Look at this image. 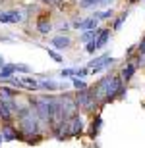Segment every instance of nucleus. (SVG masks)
<instances>
[{
	"label": "nucleus",
	"instance_id": "393cba45",
	"mask_svg": "<svg viewBox=\"0 0 145 148\" xmlns=\"http://www.w3.org/2000/svg\"><path fill=\"white\" fill-rule=\"evenodd\" d=\"M112 16V10H106V12H101V14H97V17H101V19H105V17H110Z\"/></svg>",
	"mask_w": 145,
	"mask_h": 148
},
{
	"label": "nucleus",
	"instance_id": "1a4fd4ad",
	"mask_svg": "<svg viewBox=\"0 0 145 148\" xmlns=\"http://www.w3.org/2000/svg\"><path fill=\"white\" fill-rule=\"evenodd\" d=\"M22 137L23 135H19L14 127H4V129H2V138H4V140H14V138H22Z\"/></svg>",
	"mask_w": 145,
	"mask_h": 148
},
{
	"label": "nucleus",
	"instance_id": "b1692460",
	"mask_svg": "<svg viewBox=\"0 0 145 148\" xmlns=\"http://www.w3.org/2000/svg\"><path fill=\"white\" fill-rule=\"evenodd\" d=\"M124 19H126V14H122V16L116 19V23H114V29H120V27H122V21H124Z\"/></svg>",
	"mask_w": 145,
	"mask_h": 148
},
{
	"label": "nucleus",
	"instance_id": "6ab92c4d",
	"mask_svg": "<svg viewBox=\"0 0 145 148\" xmlns=\"http://www.w3.org/2000/svg\"><path fill=\"white\" fill-rule=\"evenodd\" d=\"M99 127H101V117L97 115V119L93 121V125H91V137H97V133H99Z\"/></svg>",
	"mask_w": 145,
	"mask_h": 148
},
{
	"label": "nucleus",
	"instance_id": "f3484780",
	"mask_svg": "<svg viewBox=\"0 0 145 148\" xmlns=\"http://www.w3.org/2000/svg\"><path fill=\"white\" fill-rule=\"evenodd\" d=\"M39 85H41V88H46V90H56L58 88L56 81H41Z\"/></svg>",
	"mask_w": 145,
	"mask_h": 148
},
{
	"label": "nucleus",
	"instance_id": "20e7f679",
	"mask_svg": "<svg viewBox=\"0 0 145 148\" xmlns=\"http://www.w3.org/2000/svg\"><path fill=\"white\" fill-rule=\"evenodd\" d=\"M78 106L85 108V110H93V106H95V92H91V90H81L78 96Z\"/></svg>",
	"mask_w": 145,
	"mask_h": 148
},
{
	"label": "nucleus",
	"instance_id": "2eb2a0df",
	"mask_svg": "<svg viewBox=\"0 0 145 148\" xmlns=\"http://www.w3.org/2000/svg\"><path fill=\"white\" fill-rule=\"evenodd\" d=\"M97 35H99V31H95V29H93V31H85L83 33V37H81V42H93V40H95V37Z\"/></svg>",
	"mask_w": 145,
	"mask_h": 148
},
{
	"label": "nucleus",
	"instance_id": "f8f14e48",
	"mask_svg": "<svg viewBox=\"0 0 145 148\" xmlns=\"http://www.w3.org/2000/svg\"><path fill=\"white\" fill-rule=\"evenodd\" d=\"M14 71H16V64H6V66L0 69V79H8Z\"/></svg>",
	"mask_w": 145,
	"mask_h": 148
},
{
	"label": "nucleus",
	"instance_id": "aec40b11",
	"mask_svg": "<svg viewBox=\"0 0 145 148\" xmlns=\"http://www.w3.org/2000/svg\"><path fill=\"white\" fill-rule=\"evenodd\" d=\"M23 83H25L23 87H27V88H39V87H41V85L35 81V79H23Z\"/></svg>",
	"mask_w": 145,
	"mask_h": 148
},
{
	"label": "nucleus",
	"instance_id": "a878e982",
	"mask_svg": "<svg viewBox=\"0 0 145 148\" xmlns=\"http://www.w3.org/2000/svg\"><path fill=\"white\" fill-rule=\"evenodd\" d=\"M45 2H49V4H62V0H45Z\"/></svg>",
	"mask_w": 145,
	"mask_h": 148
},
{
	"label": "nucleus",
	"instance_id": "6e6552de",
	"mask_svg": "<svg viewBox=\"0 0 145 148\" xmlns=\"http://www.w3.org/2000/svg\"><path fill=\"white\" fill-rule=\"evenodd\" d=\"M97 25V19L95 17H89V19H81V21H76L74 27L76 29H87V31H93Z\"/></svg>",
	"mask_w": 145,
	"mask_h": 148
},
{
	"label": "nucleus",
	"instance_id": "a211bd4d",
	"mask_svg": "<svg viewBox=\"0 0 145 148\" xmlns=\"http://www.w3.org/2000/svg\"><path fill=\"white\" fill-rule=\"evenodd\" d=\"M74 87L78 88V90H87V85H85V81L83 79H79V77H74Z\"/></svg>",
	"mask_w": 145,
	"mask_h": 148
},
{
	"label": "nucleus",
	"instance_id": "9d476101",
	"mask_svg": "<svg viewBox=\"0 0 145 148\" xmlns=\"http://www.w3.org/2000/svg\"><path fill=\"white\" fill-rule=\"evenodd\" d=\"M52 44L56 48H68L70 46V38L64 37V35H58V37H52Z\"/></svg>",
	"mask_w": 145,
	"mask_h": 148
},
{
	"label": "nucleus",
	"instance_id": "ddd939ff",
	"mask_svg": "<svg viewBox=\"0 0 145 148\" xmlns=\"http://www.w3.org/2000/svg\"><path fill=\"white\" fill-rule=\"evenodd\" d=\"M134 73H135V64H128V66H124V69H122V79L130 81Z\"/></svg>",
	"mask_w": 145,
	"mask_h": 148
},
{
	"label": "nucleus",
	"instance_id": "412c9836",
	"mask_svg": "<svg viewBox=\"0 0 145 148\" xmlns=\"http://www.w3.org/2000/svg\"><path fill=\"white\" fill-rule=\"evenodd\" d=\"M10 108L8 106H0V117H4V119H10Z\"/></svg>",
	"mask_w": 145,
	"mask_h": 148
},
{
	"label": "nucleus",
	"instance_id": "9b49d317",
	"mask_svg": "<svg viewBox=\"0 0 145 148\" xmlns=\"http://www.w3.org/2000/svg\"><path fill=\"white\" fill-rule=\"evenodd\" d=\"M108 35H110V31L108 29H103V31H99V37H97V48H101V46H105L106 40H108Z\"/></svg>",
	"mask_w": 145,
	"mask_h": 148
},
{
	"label": "nucleus",
	"instance_id": "0eeeda50",
	"mask_svg": "<svg viewBox=\"0 0 145 148\" xmlns=\"http://www.w3.org/2000/svg\"><path fill=\"white\" fill-rule=\"evenodd\" d=\"M22 21V14L16 10L12 12H0V23H17Z\"/></svg>",
	"mask_w": 145,
	"mask_h": 148
},
{
	"label": "nucleus",
	"instance_id": "4be33fe9",
	"mask_svg": "<svg viewBox=\"0 0 145 148\" xmlns=\"http://www.w3.org/2000/svg\"><path fill=\"white\" fill-rule=\"evenodd\" d=\"M16 71H22V73H29V66H25V64H16Z\"/></svg>",
	"mask_w": 145,
	"mask_h": 148
},
{
	"label": "nucleus",
	"instance_id": "4468645a",
	"mask_svg": "<svg viewBox=\"0 0 145 148\" xmlns=\"http://www.w3.org/2000/svg\"><path fill=\"white\" fill-rule=\"evenodd\" d=\"M110 0H83L81 2V8H95L99 4H108Z\"/></svg>",
	"mask_w": 145,
	"mask_h": 148
},
{
	"label": "nucleus",
	"instance_id": "cd10ccee",
	"mask_svg": "<svg viewBox=\"0 0 145 148\" xmlns=\"http://www.w3.org/2000/svg\"><path fill=\"white\" fill-rule=\"evenodd\" d=\"M2 140H4V138H2V135H0V144H2Z\"/></svg>",
	"mask_w": 145,
	"mask_h": 148
},
{
	"label": "nucleus",
	"instance_id": "423d86ee",
	"mask_svg": "<svg viewBox=\"0 0 145 148\" xmlns=\"http://www.w3.org/2000/svg\"><path fill=\"white\" fill-rule=\"evenodd\" d=\"M68 131H70V135H79L83 131V121H81L79 115H74V117L68 119Z\"/></svg>",
	"mask_w": 145,
	"mask_h": 148
},
{
	"label": "nucleus",
	"instance_id": "5701e85b",
	"mask_svg": "<svg viewBox=\"0 0 145 148\" xmlns=\"http://www.w3.org/2000/svg\"><path fill=\"white\" fill-rule=\"evenodd\" d=\"M46 52H49V56H50V58H52L54 62H62V56H60V54H56L54 50H46Z\"/></svg>",
	"mask_w": 145,
	"mask_h": 148
},
{
	"label": "nucleus",
	"instance_id": "39448f33",
	"mask_svg": "<svg viewBox=\"0 0 145 148\" xmlns=\"http://www.w3.org/2000/svg\"><path fill=\"white\" fill-rule=\"evenodd\" d=\"M112 62H114V60H112V58H110L108 54H103V56L95 58V60H93V62L89 64V67H91L89 71H91V73H97V71H101V69H105V67H108V66L112 64Z\"/></svg>",
	"mask_w": 145,
	"mask_h": 148
},
{
	"label": "nucleus",
	"instance_id": "f257e3e1",
	"mask_svg": "<svg viewBox=\"0 0 145 148\" xmlns=\"http://www.w3.org/2000/svg\"><path fill=\"white\" fill-rule=\"evenodd\" d=\"M95 94H101V96H105L106 100H112L116 98V96H122L124 94V88H122V79L120 77H108L105 81L99 83V87H97Z\"/></svg>",
	"mask_w": 145,
	"mask_h": 148
},
{
	"label": "nucleus",
	"instance_id": "bb28decb",
	"mask_svg": "<svg viewBox=\"0 0 145 148\" xmlns=\"http://www.w3.org/2000/svg\"><path fill=\"white\" fill-rule=\"evenodd\" d=\"M2 67H4V58L0 56V69H2Z\"/></svg>",
	"mask_w": 145,
	"mask_h": 148
},
{
	"label": "nucleus",
	"instance_id": "dca6fc26",
	"mask_svg": "<svg viewBox=\"0 0 145 148\" xmlns=\"http://www.w3.org/2000/svg\"><path fill=\"white\" fill-rule=\"evenodd\" d=\"M50 27H52V25H50V23L46 21L45 17H43V19H39V23H37V29H39L41 33H49V31H50Z\"/></svg>",
	"mask_w": 145,
	"mask_h": 148
},
{
	"label": "nucleus",
	"instance_id": "7ed1b4c3",
	"mask_svg": "<svg viewBox=\"0 0 145 148\" xmlns=\"http://www.w3.org/2000/svg\"><path fill=\"white\" fill-rule=\"evenodd\" d=\"M22 131H23V135H27V133H37V131H39L37 117H35L31 112H23V114H22Z\"/></svg>",
	"mask_w": 145,
	"mask_h": 148
},
{
	"label": "nucleus",
	"instance_id": "f03ea898",
	"mask_svg": "<svg viewBox=\"0 0 145 148\" xmlns=\"http://www.w3.org/2000/svg\"><path fill=\"white\" fill-rule=\"evenodd\" d=\"M35 108H37V114L43 119H52V115L56 114V108H58V100L50 98V96H41L35 102Z\"/></svg>",
	"mask_w": 145,
	"mask_h": 148
}]
</instances>
